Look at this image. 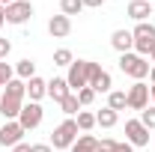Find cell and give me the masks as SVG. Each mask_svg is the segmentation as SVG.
Returning a JSON list of instances; mask_svg holds the SVG:
<instances>
[{
  "instance_id": "obj_1",
  "label": "cell",
  "mask_w": 155,
  "mask_h": 152,
  "mask_svg": "<svg viewBox=\"0 0 155 152\" xmlns=\"http://www.w3.org/2000/svg\"><path fill=\"white\" fill-rule=\"evenodd\" d=\"M119 69H122V75L134 78V81H143V78H149V60L134 54V51H128V54H119Z\"/></svg>"
},
{
  "instance_id": "obj_2",
  "label": "cell",
  "mask_w": 155,
  "mask_h": 152,
  "mask_svg": "<svg viewBox=\"0 0 155 152\" xmlns=\"http://www.w3.org/2000/svg\"><path fill=\"white\" fill-rule=\"evenodd\" d=\"M75 140H78V122H75V116L63 119L57 128L51 131V146H54V149H72Z\"/></svg>"
},
{
  "instance_id": "obj_3",
  "label": "cell",
  "mask_w": 155,
  "mask_h": 152,
  "mask_svg": "<svg viewBox=\"0 0 155 152\" xmlns=\"http://www.w3.org/2000/svg\"><path fill=\"white\" fill-rule=\"evenodd\" d=\"M131 36H134V54L146 57V54L155 48V24H149V21H140L134 30H131Z\"/></svg>"
},
{
  "instance_id": "obj_4",
  "label": "cell",
  "mask_w": 155,
  "mask_h": 152,
  "mask_svg": "<svg viewBox=\"0 0 155 152\" xmlns=\"http://www.w3.org/2000/svg\"><path fill=\"white\" fill-rule=\"evenodd\" d=\"M66 84H69V90H72V93L84 90V87H90V60H75V63L69 66Z\"/></svg>"
},
{
  "instance_id": "obj_5",
  "label": "cell",
  "mask_w": 155,
  "mask_h": 152,
  "mask_svg": "<svg viewBox=\"0 0 155 152\" xmlns=\"http://www.w3.org/2000/svg\"><path fill=\"white\" fill-rule=\"evenodd\" d=\"M125 98H128V107L131 111H143V107H149V84H143V81H134L128 90H125Z\"/></svg>"
},
{
  "instance_id": "obj_6",
  "label": "cell",
  "mask_w": 155,
  "mask_h": 152,
  "mask_svg": "<svg viewBox=\"0 0 155 152\" xmlns=\"http://www.w3.org/2000/svg\"><path fill=\"white\" fill-rule=\"evenodd\" d=\"M90 90L93 93H110L114 90V78H110V72H104L98 63H93L90 60Z\"/></svg>"
},
{
  "instance_id": "obj_7",
  "label": "cell",
  "mask_w": 155,
  "mask_h": 152,
  "mask_svg": "<svg viewBox=\"0 0 155 152\" xmlns=\"http://www.w3.org/2000/svg\"><path fill=\"white\" fill-rule=\"evenodd\" d=\"M42 116H45V111H42L39 101H24V107H21V114H18V122H21L24 131H30V128H39L42 125Z\"/></svg>"
},
{
  "instance_id": "obj_8",
  "label": "cell",
  "mask_w": 155,
  "mask_h": 152,
  "mask_svg": "<svg viewBox=\"0 0 155 152\" xmlns=\"http://www.w3.org/2000/svg\"><path fill=\"white\" fill-rule=\"evenodd\" d=\"M33 18V3L30 0H12L6 6V24H27Z\"/></svg>"
},
{
  "instance_id": "obj_9",
  "label": "cell",
  "mask_w": 155,
  "mask_h": 152,
  "mask_svg": "<svg viewBox=\"0 0 155 152\" xmlns=\"http://www.w3.org/2000/svg\"><path fill=\"white\" fill-rule=\"evenodd\" d=\"M21 137H24V128H21L18 119H9L6 125H0V146H3V149H12V146H18Z\"/></svg>"
},
{
  "instance_id": "obj_10",
  "label": "cell",
  "mask_w": 155,
  "mask_h": 152,
  "mask_svg": "<svg viewBox=\"0 0 155 152\" xmlns=\"http://www.w3.org/2000/svg\"><path fill=\"white\" fill-rule=\"evenodd\" d=\"M125 140L131 146H149V128L140 119H128L125 122Z\"/></svg>"
},
{
  "instance_id": "obj_11",
  "label": "cell",
  "mask_w": 155,
  "mask_h": 152,
  "mask_svg": "<svg viewBox=\"0 0 155 152\" xmlns=\"http://www.w3.org/2000/svg\"><path fill=\"white\" fill-rule=\"evenodd\" d=\"M21 107H24V98H15V95H0V116L9 122V119H18Z\"/></svg>"
},
{
  "instance_id": "obj_12",
  "label": "cell",
  "mask_w": 155,
  "mask_h": 152,
  "mask_svg": "<svg viewBox=\"0 0 155 152\" xmlns=\"http://www.w3.org/2000/svg\"><path fill=\"white\" fill-rule=\"evenodd\" d=\"M48 33H51L54 39H66L69 33H72V18H66L63 12L54 15V18L48 21Z\"/></svg>"
},
{
  "instance_id": "obj_13",
  "label": "cell",
  "mask_w": 155,
  "mask_h": 152,
  "mask_svg": "<svg viewBox=\"0 0 155 152\" xmlns=\"http://www.w3.org/2000/svg\"><path fill=\"white\" fill-rule=\"evenodd\" d=\"M110 45H114V51H119V54H128V51L134 48V36H131V30H114Z\"/></svg>"
},
{
  "instance_id": "obj_14",
  "label": "cell",
  "mask_w": 155,
  "mask_h": 152,
  "mask_svg": "<svg viewBox=\"0 0 155 152\" xmlns=\"http://www.w3.org/2000/svg\"><path fill=\"white\" fill-rule=\"evenodd\" d=\"M149 15H152V3H149V0H131V3H128V18H134L137 24L146 21Z\"/></svg>"
},
{
  "instance_id": "obj_15",
  "label": "cell",
  "mask_w": 155,
  "mask_h": 152,
  "mask_svg": "<svg viewBox=\"0 0 155 152\" xmlns=\"http://www.w3.org/2000/svg\"><path fill=\"white\" fill-rule=\"evenodd\" d=\"M45 95H48V81H42L39 75L30 78V81H27V98H30V101H42Z\"/></svg>"
},
{
  "instance_id": "obj_16",
  "label": "cell",
  "mask_w": 155,
  "mask_h": 152,
  "mask_svg": "<svg viewBox=\"0 0 155 152\" xmlns=\"http://www.w3.org/2000/svg\"><path fill=\"white\" fill-rule=\"evenodd\" d=\"M72 93L69 90V84H66V78H54V81H48V98H54V101H63L66 95Z\"/></svg>"
},
{
  "instance_id": "obj_17",
  "label": "cell",
  "mask_w": 155,
  "mask_h": 152,
  "mask_svg": "<svg viewBox=\"0 0 155 152\" xmlns=\"http://www.w3.org/2000/svg\"><path fill=\"white\" fill-rule=\"evenodd\" d=\"M72 152H98V140L93 137V134H78Z\"/></svg>"
},
{
  "instance_id": "obj_18",
  "label": "cell",
  "mask_w": 155,
  "mask_h": 152,
  "mask_svg": "<svg viewBox=\"0 0 155 152\" xmlns=\"http://www.w3.org/2000/svg\"><path fill=\"white\" fill-rule=\"evenodd\" d=\"M107 107H110V111H116V114H119V111H125V107H128L125 90H110V93H107Z\"/></svg>"
},
{
  "instance_id": "obj_19",
  "label": "cell",
  "mask_w": 155,
  "mask_h": 152,
  "mask_svg": "<svg viewBox=\"0 0 155 152\" xmlns=\"http://www.w3.org/2000/svg\"><path fill=\"white\" fill-rule=\"evenodd\" d=\"M116 122H119V114L110 111V107H101L96 114V125H101V128H114Z\"/></svg>"
},
{
  "instance_id": "obj_20",
  "label": "cell",
  "mask_w": 155,
  "mask_h": 152,
  "mask_svg": "<svg viewBox=\"0 0 155 152\" xmlns=\"http://www.w3.org/2000/svg\"><path fill=\"white\" fill-rule=\"evenodd\" d=\"M15 78H21V81H30V78H36V63H33L30 57H24L18 66H15Z\"/></svg>"
},
{
  "instance_id": "obj_21",
  "label": "cell",
  "mask_w": 155,
  "mask_h": 152,
  "mask_svg": "<svg viewBox=\"0 0 155 152\" xmlns=\"http://www.w3.org/2000/svg\"><path fill=\"white\" fill-rule=\"evenodd\" d=\"M60 107H63V114L66 116H78L81 114V101H78V93H69L63 101H60Z\"/></svg>"
},
{
  "instance_id": "obj_22",
  "label": "cell",
  "mask_w": 155,
  "mask_h": 152,
  "mask_svg": "<svg viewBox=\"0 0 155 152\" xmlns=\"http://www.w3.org/2000/svg\"><path fill=\"white\" fill-rule=\"evenodd\" d=\"M75 122H78V131H93L96 128V114H90V111H81V114L75 116Z\"/></svg>"
},
{
  "instance_id": "obj_23",
  "label": "cell",
  "mask_w": 155,
  "mask_h": 152,
  "mask_svg": "<svg viewBox=\"0 0 155 152\" xmlns=\"http://www.w3.org/2000/svg\"><path fill=\"white\" fill-rule=\"evenodd\" d=\"M84 9V0H60V12L66 15V18H72Z\"/></svg>"
},
{
  "instance_id": "obj_24",
  "label": "cell",
  "mask_w": 155,
  "mask_h": 152,
  "mask_svg": "<svg viewBox=\"0 0 155 152\" xmlns=\"http://www.w3.org/2000/svg\"><path fill=\"white\" fill-rule=\"evenodd\" d=\"M72 63H75V57H72L69 48H57V51H54V66H66V69H69Z\"/></svg>"
},
{
  "instance_id": "obj_25",
  "label": "cell",
  "mask_w": 155,
  "mask_h": 152,
  "mask_svg": "<svg viewBox=\"0 0 155 152\" xmlns=\"http://www.w3.org/2000/svg\"><path fill=\"white\" fill-rule=\"evenodd\" d=\"M140 122H143L149 131L155 128V104H149V107H143V111H140Z\"/></svg>"
},
{
  "instance_id": "obj_26",
  "label": "cell",
  "mask_w": 155,
  "mask_h": 152,
  "mask_svg": "<svg viewBox=\"0 0 155 152\" xmlns=\"http://www.w3.org/2000/svg\"><path fill=\"white\" fill-rule=\"evenodd\" d=\"M12 78H15V69H12L9 63H3V60H0V87H6Z\"/></svg>"
},
{
  "instance_id": "obj_27",
  "label": "cell",
  "mask_w": 155,
  "mask_h": 152,
  "mask_svg": "<svg viewBox=\"0 0 155 152\" xmlns=\"http://www.w3.org/2000/svg\"><path fill=\"white\" fill-rule=\"evenodd\" d=\"M78 101H81V107H87V104L96 101V93H93L90 87H84V90H78Z\"/></svg>"
},
{
  "instance_id": "obj_28",
  "label": "cell",
  "mask_w": 155,
  "mask_h": 152,
  "mask_svg": "<svg viewBox=\"0 0 155 152\" xmlns=\"http://www.w3.org/2000/svg\"><path fill=\"white\" fill-rule=\"evenodd\" d=\"M98 152H116V140H110V137L98 140Z\"/></svg>"
},
{
  "instance_id": "obj_29",
  "label": "cell",
  "mask_w": 155,
  "mask_h": 152,
  "mask_svg": "<svg viewBox=\"0 0 155 152\" xmlns=\"http://www.w3.org/2000/svg\"><path fill=\"white\" fill-rule=\"evenodd\" d=\"M9 51H12V42H9V39H0V60L9 57Z\"/></svg>"
},
{
  "instance_id": "obj_30",
  "label": "cell",
  "mask_w": 155,
  "mask_h": 152,
  "mask_svg": "<svg viewBox=\"0 0 155 152\" xmlns=\"http://www.w3.org/2000/svg\"><path fill=\"white\" fill-rule=\"evenodd\" d=\"M30 152H54V146H51V143H33Z\"/></svg>"
},
{
  "instance_id": "obj_31",
  "label": "cell",
  "mask_w": 155,
  "mask_h": 152,
  "mask_svg": "<svg viewBox=\"0 0 155 152\" xmlns=\"http://www.w3.org/2000/svg\"><path fill=\"white\" fill-rule=\"evenodd\" d=\"M104 0H84V9H101Z\"/></svg>"
},
{
  "instance_id": "obj_32",
  "label": "cell",
  "mask_w": 155,
  "mask_h": 152,
  "mask_svg": "<svg viewBox=\"0 0 155 152\" xmlns=\"http://www.w3.org/2000/svg\"><path fill=\"white\" fill-rule=\"evenodd\" d=\"M116 152H134V146L125 140V143H116Z\"/></svg>"
},
{
  "instance_id": "obj_33",
  "label": "cell",
  "mask_w": 155,
  "mask_h": 152,
  "mask_svg": "<svg viewBox=\"0 0 155 152\" xmlns=\"http://www.w3.org/2000/svg\"><path fill=\"white\" fill-rule=\"evenodd\" d=\"M12 152H30V143H18V146H12Z\"/></svg>"
},
{
  "instance_id": "obj_34",
  "label": "cell",
  "mask_w": 155,
  "mask_h": 152,
  "mask_svg": "<svg viewBox=\"0 0 155 152\" xmlns=\"http://www.w3.org/2000/svg\"><path fill=\"white\" fill-rule=\"evenodd\" d=\"M3 24H6V6L0 3V27H3Z\"/></svg>"
},
{
  "instance_id": "obj_35",
  "label": "cell",
  "mask_w": 155,
  "mask_h": 152,
  "mask_svg": "<svg viewBox=\"0 0 155 152\" xmlns=\"http://www.w3.org/2000/svg\"><path fill=\"white\" fill-rule=\"evenodd\" d=\"M149 84H155V66L149 69Z\"/></svg>"
},
{
  "instance_id": "obj_36",
  "label": "cell",
  "mask_w": 155,
  "mask_h": 152,
  "mask_svg": "<svg viewBox=\"0 0 155 152\" xmlns=\"http://www.w3.org/2000/svg\"><path fill=\"white\" fill-rule=\"evenodd\" d=\"M149 95H152V104H155V84L149 87Z\"/></svg>"
},
{
  "instance_id": "obj_37",
  "label": "cell",
  "mask_w": 155,
  "mask_h": 152,
  "mask_svg": "<svg viewBox=\"0 0 155 152\" xmlns=\"http://www.w3.org/2000/svg\"><path fill=\"white\" fill-rule=\"evenodd\" d=\"M149 60H152V66H155V48H152V51H149Z\"/></svg>"
},
{
  "instance_id": "obj_38",
  "label": "cell",
  "mask_w": 155,
  "mask_h": 152,
  "mask_svg": "<svg viewBox=\"0 0 155 152\" xmlns=\"http://www.w3.org/2000/svg\"><path fill=\"white\" fill-rule=\"evenodd\" d=\"M0 3H3V6H9V3H12V0H0Z\"/></svg>"
},
{
  "instance_id": "obj_39",
  "label": "cell",
  "mask_w": 155,
  "mask_h": 152,
  "mask_svg": "<svg viewBox=\"0 0 155 152\" xmlns=\"http://www.w3.org/2000/svg\"><path fill=\"white\" fill-rule=\"evenodd\" d=\"M0 119H3V116H0ZM0 125H3V122H0Z\"/></svg>"
}]
</instances>
